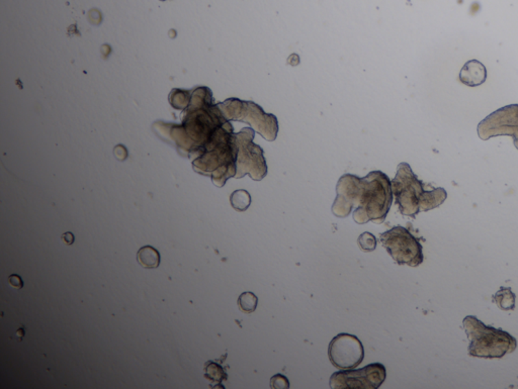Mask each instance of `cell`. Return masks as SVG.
<instances>
[{
    "label": "cell",
    "mask_w": 518,
    "mask_h": 389,
    "mask_svg": "<svg viewBox=\"0 0 518 389\" xmlns=\"http://www.w3.org/2000/svg\"><path fill=\"white\" fill-rule=\"evenodd\" d=\"M336 197L332 212L338 218H346L351 210L357 224L385 222L393 203L392 182L381 171H373L366 177L360 178L351 174L341 176L336 185Z\"/></svg>",
    "instance_id": "cell-1"
},
{
    "label": "cell",
    "mask_w": 518,
    "mask_h": 389,
    "mask_svg": "<svg viewBox=\"0 0 518 389\" xmlns=\"http://www.w3.org/2000/svg\"><path fill=\"white\" fill-rule=\"evenodd\" d=\"M202 151V156L193 164L200 168L202 174L210 175L217 186L222 187L229 178L235 177L237 149L231 123L222 125Z\"/></svg>",
    "instance_id": "cell-2"
},
{
    "label": "cell",
    "mask_w": 518,
    "mask_h": 389,
    "mask_svg": "<svg viewBox=\"0 0 518 389\" xmlns=\"http://www.w3.org/2000/svg\"><path fill=\"white\" fill-rule=\"evenodd\" d=\"M468 337V353L478 358H503L506 354L515 352L517 342L510 334L502 329L488 327L476 316H468L462 322Z\"/></svg>",
    "instance_id": "cell-3"
},
{
    "label": "cell",
    "mask_w": 518,
    "mask_h": 389,
    "mask_svg": "<svg viewBox=\"0 0 518 389\" xmlns=\"http://www.w3.org/2000/svg\"><path fill=\"white\" fill-rule=\"evenodd\" d=\"M224 118L227 121H236L248 123L250 127L268 142L276 141L279 134V121L272 114H266L253 101L228 99L218 103Z\"/></svg>",
    "instance_id": "cell-4"
},
{
    "label": "cell",
    "mask_w": 518,
    "mask_h": 389,
    "mask_svg": "<svg viewBox=\"0 0 518 389\" xmlns=\"http://www.w3.org/2000/svg\"><path fill=\"white\" fill-rule=\"evenodd\" d=\"M255 131L251 127H244L239 133L234 134V142L237 149L236 157L235 178L249 175L255 181H261L268 174L264 152L253 142Z\"/></svg>",
    "instance_id": "cell-5"
},
{
    "label": "cell",
    "mask_w": 518,
    "mask_h": 389,
    "mask_svg": "<svg viewBox=\"0 0 518 389\" xmlns=\"http://www.w3.org/2000/svg\"><path fill=\"white\" fill-rule=\"evenodd\" d=\"M391 182L392 190L401 214L415 218L420 212V208L427 192L424 189L423 182L420 181L407 163L398 165L397 174Z\"/></svg>",
    "instance_id": "cell-6"
},
{
    "label": "cell",
    "mask_w": 518,
    "mask_h": 389,
    "mask_svg": "<svg viewBox=\"0 0 518 389\" xmlns=\"http://www.w3.org/2000/svg\"><path fill=\"white\" fill-rule=\"evenodd\" d=\"M379 239L397 264L417 267L423 262L422 245L406 227H394L381 234Z\"/></svg>",
    "instance_id": "cell-7"
},
{
    "label": "cell",
    "mask_w": 518,
    "mask_h": 389,
    "mask_svg": "<svg viewBox=\"0 0 518 389\" xmlns=\"http://www.w3.org/2000/svg\"><path fill=\"white\" fill-rule=\"evenodd\" d=\"M483 141L498 136H511L518 150V104L499 108L484 118L477 127Z\"/></svg>",
    "instance_id": "cell-8"
},
{
    "label": "cell",
    "mask_w": 518,
    "mask_h": 389,
    "mask_svg": "<svg viewBox=\"0 0 518 389\" xmlns=\"http://www.w3.org/2000/svg\"><path fill=\"white\" fill-rule=\"evenodd\" d=\"M386 368L381 363H373L360 370L335 372L330 377V388L377 389L385 381Z\"/></svg>",
    "instance_id": "cell-9"
},
{
    "label": "cell",
    "mask_w": 518,
    "mask_h": 389,
    "mask_svg": "<svg viewBox=\"0 0 518 389\" xmlns=\"http://www.w3.org/2000/svg\"><path fill=\"white\" fill-rule=\"evenodd\" d=\"M328 356L336 368L353 369L364 361V349L359 338L341 333L330 342Z\"/></svg>",
    "instance_id": "cell-10"
},
{
    "label": "cell",
    "mask_w": 518,
    "mask_h": 389,
    "mask_svg": "<svg viewBox=\"0 0 518 389\" xmlns=\"http://www.w3.org/2000/svg\"><path fill=\"white\" fill-rule=\"evenodd\" d=\"M487 79V70L478 60H471L464 64L460 72V82L467 86L476 87Z\"/></svg>",
    "instance_id": "cell-11"
},
{
    "label": "cell",
    "mask_w": 518,
    "mask_h": 389,
    "mask_svg": "<svg viewBox=\"0 0 518 389\" xmlns=\"http://www.w3.org/2000/svg\"><path fill=\"white\" fill-rule=\"evenodd\" d=\"M138 263L146 269H155L160 265V253L152 246H144L137 253Z\"/></svg>",
    "instance_id": "cell-12"
},
{
    "label": "cell",
    "mask_w": 518,
    "mask_h": 389,
    "mask_svg": "<svg viewBox=\"0 0 518 389\" xmlns=\"http://www.w3.org/2000/svg\"><path fill=\"white\" fill-rule=\"evenodd\" d=\"M447 197V191L441 187L432 189V190H427L421 208H420V212H428V210L438 208L439 205L445 203Z\"/></svg>",
    "instance_id": "cell-13"
},
{
    "label": "cell",
    "mask_w": 518,
    "mask_h": 389,
    "mask_svg": "<svg viewBox=\"0 0 518 389\" xmlns=\"http://www.w3.org/2000/svg\"><path fill=\"white\" fill-rule=\"evenodd\" d=\"M515 297L511 288L508 287H501L498 292L493 297V301H495L498 308L502 310H513L515 308Z\"/></svg>",
    "instance_id": "cell-14"
},
{
    "label": "cell",
    "mask_w": 518,
    "mask_h": 389,
    "mask_svg": "<svg viewBox=\"0 0 518 389\" xmlns=\"http://www.w3.org/2000/svg\"><path fill=\"white\" fill-rule=\"evenodd\" d=\"M230 201H231V205L237 212H245L251 205V197L248 191L239 189L232 193Z\"/></svg>",
    "instance_id": "cell-15"
},
{
    "label": "cell",
    "mask_w": 518,
    "mask_h": 389,
    "mask_svg": "<svg viewBox=\"0 0 518 389\" xmlns=\"http://www.w3.org/2000/svg\"><path fill=\"white\" fill-rule=\"evenodd\" d=\"M257 303H259V299L255 293L250 292V291L243 292L238 299V305L245 314H251V312H255Z\"/></svg>",
    "instance_id": "cell-16"
},
{
    "label": "cell",
    "mask_w": 518,
    "mask_h": 389,
    "mask_svg": "<svg viewBox=\"0 0 518 389\" xmlns=\"http://www.w3.org/2000/svg\"><path fill=\"white\" fill-rule=\"evenodd\" d=\"M206 377L214 381L222 382L227 378V375L220 365L210 362L206 366Z\"/></svg>",
    "instance_id": "cell-17"
},
{
    "label": "cell",
    "mask_w": 518,
    "mask_h": 389,
    "mask_svg": "<svg viewBox=\"0 0 518 389\" xmlns=\"http://www.w3.org/2000/svg\"><path fill=\"white\" fill-rule=\"evenodd\" d=\"M357 243H359V246L364 252H373V251L376 250L378 241H377L376 237L373 234L366 231V233L362 234L360 236Z\"/></svg>",
    "instance_id": "cell-18"
},
{
    "label": "cell",
    "mask_w": 518,
    "mask_h": 389,
    "mask_svg": "<svg viewBox=\"0 0 518 389\" xmlns=\"http://www.w3.org/2000/svg\"><path fill=\"white\" fill-rule=\"evenodd\" d=\"M270 386L274 389L289 388V379L281 374H276V375L272 376V379H270Z\"/></svg>",
    "instance_id": "cell-19"
},
{
    "label": "cell",
    "mask_w": 518,
    "mask_h": 389,
    "mask_svg": "<svg viewBox=\"0 0 518 389\" xmlns=\"http://www.w3.org/2000/svg\"><path fill=\"white\" fill-rule=\"evenodd\" d=\"M8 282H10V286L14 287V288L21 289L23 287V279H21V276L18 275V274L10 275L8 277Z\"/></svg>",
    "instance_id": "cell-20"
},
{
    "label": "cell",
    "mask_w": 518,
    "mask_h": 389,
    "mask_svg": "<svg viewBox=\"0 0 518 389\" xmlns=\"http://www.w3.org/2000/svg\"><path fill=\"white\" fill-rule=\"evenodd\" d=\"M62 241H63L66 245L70 246L74 243L75 238H74L73 234L67 231V233L63 234V236H62Z\"/></svg>",
    "instance_id": "cell-21"
},
{
    "label": "cell",
    "mask_w": 518,
    "mask_h": 389,
    "mask_svg": "<svg viewBox=\"0 0 518 389\" xmlns=\"http://www.w3.org/2000/svg\"><path fill=\"white\" fill-rule=\"evenodd\" d=\"M287 63L292 66H297L300 63V58L297 54H292L287 59Z\"/></svg>",
    "instance_id": "cell-22"
}]
</instances>
